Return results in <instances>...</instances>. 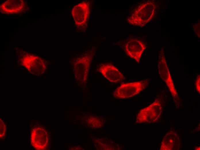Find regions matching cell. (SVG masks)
<instances>
[{
  "mask_svg": "<svg viewBox=\"0 0 200 150\" xmlns=\"http://www.w3.org/2000/svg\"><path fill=\"white\" fill-rule=\"evenodd\" d=\"M195 33L199 38L200 37V23L195 24L193 26Z\"/></svg>",
  "mask_w": 200,
  "mask_h": 150,
  "instance_id": "cell-10",
  "label": "cell"
},
{
  "mask_svg": "<svg viewBox=\"0 0 200 150\" xmlns=\"http://www.w3.org/2000/svg\"><path fill=\"white\" fill-rule=\"evenodd\" d=\"M91 2L83 1L75 5L71 11V14L76 27L82 31L86 29L91 12Z\"/></svg>",
  "mask_w": 200,
  "mask_h": 150,
  "instance_id": "cell-4",
  "label": "cell"
},
{
  "mask_svg": "<svg viewBox=\"0 0 200 150\" xmlns=\"http://www.w3.org/2000/svg\"><path fill=\"white\" fill-rule=\"evenodd\" d=\"M180 138L175 131L171 130L165 135L162 141L160 150H179L180 147Z\"/></svg>",
  "mask_w": 200,
  "mask_h": 150,
  "instance_id": "cell-9",
  "label": "cell"
},
{
  "mask_svg": "<svg viewBox=\"0 0 200 150\" xmlns=\"http://www.w3.org/2000/svg\"><path fill=\"white\" fill-rule=\"evenodd\" d=\"M162 105L159 99H156L149 106L141 109L136 116V123H152L157 121L160 118L162 110Z\"/></svg>",
  "mask_w": 200,
  "mask_h": 150,
  "instance_id": "cell-3",
  "label": "cell"
},
{
  "mask_svg": "<svg viewBox=\"0 0 200 150\" xmlns=\"http://www.w3.org/2000/svg\"><path fill=\"white\" fill-rule=\"evenodd\" d=\"M197 149H198V150H200V147H199H199H197L196 148V150H197Z\"/></svg>",
  "mask_w": 200,
  "mask_h": 150,
  "instance_id": "cell-12",
  "label": "cell"
},
{
  "mask_svg": "<svg viewBox=\"0 0 200 150\" xmlns=\"http://www.w3.org/2000/svg\"><path fill=\"white\" fill-rule=\"evenodd\" d=\"M149 82L148 79L122 84L113 93L115 98L122 99L134 96L144 90Z\"/></svg>",
  "mask_w": 200,
  "mask_h": 150,
  "instance_id": "cell-2",
  "label": "cell"
},
{
  "mask_svg": "<svg viewBox=\"0 0 200 150\" xmlns=\"http://www.w3.org/2000/svg\"><path fill=\"white\" fill-rule=\"evenodd\" d=\"M195 86L197 91L200 93V75L198 74L195 80Z\"/></svg>",
  "mask_w": 200,
  "mask_h": 150,
  "instance_id": "cell-11",
  "label": "cell"
},
{
  "mask_svg": "<svg viewBox=\"0 0 200 150\" xmlns=\"http://www.w3.org/2000/svg\"><path fill=\"white\" fill-rule=\"evenodd\" d=\"M146 48V44L143 42L132 38L126 43L124 49L127 56L139 63L142 54Z\"/></svg>",
  "mask_w": 200,
  "mask_h": 150,
  "instance_id": "cell-6",
  "label": "cell"
},
{
  "mask_svg": "<svg viewBox=\"0 0 200 150\" xmlns=\"http://www.w3.org/2000/svg\"><path fill=\"white\" fill-rule=\"evenodd\" d=\"M26 2L21 0H9L1 4L0 12L4 14H21L28 9Z\"/></svg>",
  "mask_w": 200,
  "mask_h": 150,
  "instance_id": "cell-7",
  "label": "cell"
},
{
  "mask_svg": "<svg viewBox=\"0 0 200 150\" xmlns=\"http://www.w3.org/2000/svg\"><path fill=\"white\" fill-rule=\"evenodd\" d=\"M158 71L161 79L169 88L174 102L178 100V96L168 68L165 56L164 49L160 51L158 63Z\"/></svg>",
  "mask_w": 200,
  "mask_h": 150,
  "instance_id": "cell-5",
  "label": "cell"
},
{
  "mask_svg": "<svg viewBox=\"0 0 200 150\" xmlns=\"http://www.w3.org/2000/svg\"><path fill=\"white\" fill-rule=\"evenodd\" d=\"M155 8L154 1L149 0L142 3L128 17L127 20L132 25L143 27L152 19Z\"/></svg>",
  "mask_w": 200,
  "mask_h": 150,
  "instance_id": "cell-1",
  "label": "cell"
},
{
  "mask_svg": "<svg viewBox=\"0 0 200 150\" xmlns=\"http://www.w3.org/2000/svg\"><path fill=\"white\" fill-rule=\"evenodd\" d=\"M98 70L111 82L117 83L125 79L123 74L116 67L110 64H101Z\"/></svg>",
  "mask_w": 200,
  "mask_h": 150,
  "instance_id": "cell-8",
  "label": "cell"
}]
</instances>
